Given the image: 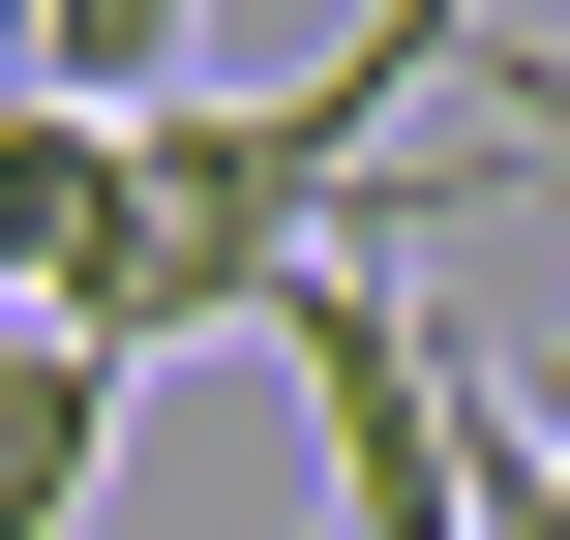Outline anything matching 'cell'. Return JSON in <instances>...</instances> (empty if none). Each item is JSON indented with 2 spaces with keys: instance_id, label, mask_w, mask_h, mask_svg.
<instances>
[{
  "instance_id": "cell-1",
  "label": "cell",
  "mask_w": 570,
  "mask_h": 540,
  "mask_svg": "<svg viewBox=\"0 0 570 540\" xmlns=\"http://www.w3.org/2000/svg\"><path fill=\"white\" fill-rule=\"evenodd\" d=\"M90 271H120V120L90 90H0V301L90 331Z\"/></svg>"
},
{
  "instance_id": "cell-2",
  "label": "cell",
  "mask_w": 570,
  "mask_h": 540,
  "mask_svg": "<svg viewBox=\"0 0 570 540\" xmlns=\"http://www.w3.org/2000/svg\"><path fill=\"white\" fill-rule=\"evenodd\" d=\"M90 481H120V361L0 301V540H90Z\"/></svg>"
},
{
  "instance_id": "cell-3",
  "label": "cell",
  "mask_w": 570,
  "mask_h": 540,
  "mask_svg": "<svg viewBox=\"0 0 570 540\" xmlns=\"http://www.w3.org/2000/svg\"><path fill=\"white\" fill-rule=\"evenodd\" d=\"M180 30H210V0H60V30H30V90H90V120H150V90H180Z\"/></svg>"
},
{
  "instance_id": "cell-4",
  "label": "cell",
  "mask_w": 570,
  "mask_h": 540,
  "mask_svg": "<svg viewBox=\"0 0 570 540\" xmlns=\"http://www.w3.org/2000/svg\"><path fill=\"white\" fill-rule=\"evenodd\" d=\"M481 210H541V240H570V90H481V180H451V240H481Z\"/></svg>"
}]
</instances>
